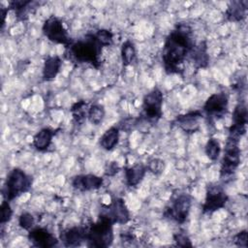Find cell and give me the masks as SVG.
Masks as SVG:
<instances>
[{
	"label": "cell",
	"mask_w": 248,
	"mask_h": 248,
	"mask_svg": "<svg viewBox=\"0 0 248 248\" xmlns=\"http://www.w3.org/2000/svg\"><path fill=\"white\" fill-rule=\"evenodd\" d=\"M87 104L85 101L80 100L75 103L71 108V113L76 124L81 125L87 118Z\"/></svg>",
	"instance_id": "obj_24"
},
{
	"label": "cell",
	"mask_w": 248,
	"mask_h": 248,
	"mask_svg": "<svg viewBox=\"0 0 248 248\" xmlns=\"http://www.w3.org/2000/svg\"><path fill=\"white\" fill-rule=\"evenodd\" d=\"M189 57L197 68H205L209 62L207 46L205 42H201L197 46L194 45L189 53Z\"/></svg>",
	"instance_id": "obj_17"
},
{
	"label": "cell",
	"mask_w": 248,
	"mask_h": 248,
	"mask_svg": "<svg viewBox=\"0 0 248 248\" xmlns=\"http://www.w3.org/2000/svg\"><path fill=\"white\" fill-rule=\"evenodd\" d=\"M9 9L8 8H4V7H1L0 8V16H1V28L4 27V24H5V19H6V15L8 13Z\"/></svg>",
	"instance_id": "obj_35"
},
{
	"label": "cell",
	"mask_w": 248,
	"mask_h": 248,
	"mask_svg": "<svg viewBox=\"0 0 248 248\" xmlns=\"http://www.w3.org/2000/svg\"><path fill=\"white\" fill-rule=\"evenodd\" d=\"M248 9L247 1H232L229 4L226 16L231 21H240L246 17V13Z\"/></svg>",
	"instance_id": "obj_18"
},
{
	"label": "cell",
	"mask_w": 248,
	"mask_h": 248,
	"mask_svg": "<svg viewBox=\"0 0 248 248\" xmlns=\"http://www.w3.org/2000/svg\"><path fill=\"white\" fill-rule=\"evenodd\" d=\"M233 242L239 247H247V231H241L233 237Z\"/></svg>",
	"instance_id": "obj_33"
},
{
	"label": "cell",
	"mask_w": 248,
	"mask_h": 248,
	"mask_svg": "<svg viewBox=\"0 0 248 248\" xmlns=\"http://www.w3.org/2000/svg\"><path fill=\"white\" fill-rule=\"evenodd\" d=\"M228 96L223 93H214L207 98L203 105V111L211 117L220 118L226 114L228 109Z\"/></svg>",
	"instance_id": "obj_10"
},
{
	"label": "cell",
	"mask_w": 248,
	"mask_h": 248,
	"mask_svg": "<svg viewBox=\"0 0 248 248\" xmlns=\"http://www.w3.org/2000/svg\"><path fill=\"white\" fill-rule=\"evenodd\" d=\"M247 108L244 103H239L234 108L232 113V124L229 130V137L240 140L246 133Z\"/></svg>",
	"instance_id": "obj_11"
},
{
	"label": "cell",
	"mask_w": 248,
	"mask_h": 248,
	"mask_svg": "<svg viewBox=\"0 0 248 248\" xmlns=\"http://www.w3.org/2000/svg\"><path fill=\"white\" fill-rule=\"evenodd\" d=\"M238 143L239 140L228 137L220 169V177L224 180L232 177L239 166L240 148Z\"/></svg>",
	"instance_id": "obj_5"
},
{
	"label": "cell",
	"mask_w": 248,
	"mask_h": 248,
	"mask_svg": "<svg viewBox=\"0 0 248 248\" xmlns=\"http://www.w3.org/2000/svg\"><path fill=\"white\" fill-rule=\"evenodd\" d=\"M94 35L102 46H109L113 43V34L108 29H100Z\"/></svg>",
	"instance_id": "obj_28"
},
{
	"label": "cell",
	"mask_w": 248,
	"mask_h": 248,
	"mask_svg": "<svg viewBox=\"0 0 248 248\" xmlns=\"http://www.w3.org/2000/svg\"><path fill=\"white\" fill-rule=\"evenodd\" d=\"M146 167H147V170L149 171H151L152 173L160 174L163 172V170L165 169V163L163 160H161L159 158H154L148 162Z\"/></svg>",
	"instance_id": "obj_31"
},
{
	"label": "cell",
	"mask_w": 248,
	"mask_h": 248,
	"mask_svg": "<svg viewBox=\"0 0 248 248\" xmlns=\"http://www.w3.org/2000/svg\"><path fill=\"white\" fill-rule=\"evenodd\" d=\"M104 179L95 174H78L72 179L73 188L80 192L97 190L102 187Z\"/></svg>",
	"instance_id": "obj_14"
},
{
	"label": "cell",
	"mask_w": 248,
	"mask_h": 248,
	"mask_svg": "<svg viewBox=\"0 0 248 248\" xmlns=\"http://www.w3.org/2000/svg\"><path fill=\"white\" fill-rule=\"evenodd\" d=\"M173 240L177 246L180 247H192L193 244L190 238L183 232H176L173 234Z\"/></svg>",
	"instance_id": "obj_32"
},
{
	"label": "cell",
	"mask_w": 248,
	"mask_h": 248,
	"mask_svg": "<svg viewBox=\"0 0 248 248\" xmlns=\"http://www.w3.org/2000/svg\"><path fill=\"white\" fill-rule=\"evenodd\" d=\"M221 147L219 141L214 139L210 138L208 139L206 144H205V154L211 161H216L220 155Z\"/></svg>",
	"instance_id": "obj_27"
},
{
	"label": "cell",
	"mask_w": 248,
	"mask_h": 248,
	"mask_svg": "<svg viewBox=\"0 0 248 248\" xmlns=\"http://www.w3.org/2000/svg\"><path fill=\"white\" fill-rule=\"evenodd\" d=\"M147 167L142 164H137L133 167L125 168L126 184L129 187H136L144 177Z\"/></svg>",
	"instance_id": "obj_19"
},
{
	"label": "cell",
	"mask_w": 248,
	"mask_h": 248,
	"mask_svg": "<svg viewBox=\"0 0 248 248\" xmlns=\"http://www.w3.org/2000/svg\"><path fill=\"white\" fill-rule=\"evenodd\" d=\"M32 185V177L20 169L12 170L6 179L2 191L4 200L14 201L23 193H26Z\"/></svg>",
	"instance_id": "obj_4"
},
{
	"label": "cell",
	"mask_w": 248,
	"mask_h": 248,
	"mask_svg": "<svg viewBox=\"0 0 248 248\" xmlns=\"http://www.w3.org/2000/svg\"><path fill=\"white\" fill-rule=\"evenodd\" d=\"M34 4L36 3L31 0H15L9 2L8 9L15 11L17 19L24 20L28 17V14L32 10L30 7H32Z\"/></svg>",
	"instance_id": "obj_22"
},
{
	"label": "cell",
	"mask_w": 248,
	"mask_h": 248,
	"mask_svg": "<svg viewBox=\"0 0 248 248\" xmlns=\"http://www.w3.org/2000/svg\"><path fill=\"white\" fill-rule=\"evenodd\" d=\"M28 239L35 247L51 248L58 244V239L48 230L41 227L32 228L28 232Z\"/></svg>",
	"instance_id": "obj_12"
},
{
	"label": "cell",
	"mask_w": 248,
	"mask_h": 248,
	"mask_svg": "<svg viewBox=\"0 0 248 248\" xmlns=\"http://www.w3.org/2000/svg\"><path fill=\"white\" fill-rule=\"evenodd\" d=\"M43 33L51 42L55 44L64 45L65 47L70 46L74 41L68 34L67 29L60 18L51 16L46 18L43 24Z\"/></svg>",
	"instance_id": "obj_7"
},
{
	"label": "cell",
	"mask_w": 248,
	"mask_h": 248,
	"mask_svg": "<svg viewBox=\"0 0 248 248\" xmlns=\"http://www.w3.org/2000/svg\"><path fill=\"white\" fill-rule=\"evenodd\" d=\"M118 140H119V128L113 126L108 129L100 138V145L103 149L107 151H110L117 145Z\"/></svg>",
	"instance_id": "obj_23"
},
{
	"label": "cell",
	"mask_w": 248,
	"mask_h": 248,
	"mask_svg": "<svg viewBox=\"0 0 248 248\" xmlns=\"http://www.w3.org/2000/svg\"><path fill=\"white\" fill-rule=\"evenodd\" d=\"M164 96L162 91L155 87L142 100V116L149 123H156L162 116Z\"/></svg>",
	"instance_id": "obj_6"
},
{
	"label": "cell",
	"mask_w": 248,
	"mask_h": 248,
	"mask_svg": "<svg viewBox=\"0 0 248 248\" xmlns=\"http://www.w3.org/2000/svg\"><path fill=\"white\" fill-rule=\"evenodd\" d=\"M13 216V210L11 208V205L7 200H3L1 203V218L0 223L1 225H4L8 223Z\"/></svg>",
	"instance_id": "obj_30"
},
{
	"label": "cell",
	"mask_w": 248,
	"mask_h": 248,
	"mask_svg": "<svg viewBox=\"0 0 248 248\" xmlns=\"http://www.w3.org/2000/svg\"><path fill=\"white\" fill-rule=\"evenodd\" d=\"M35 220L32 214L28 213V212H23L19 215L18 218V225L20 226V228H22L23 230L26 231H30L33 226H34Z\"/></svg>",
	"instance_id": "obj_29"
},
{
	"label": "cell",
	"mask_w": 248,
	"mask_h": 248,
	"mask_svg": "<svg viewBox=\"0 0 248 248\" xmlns=\"http://www.w3.org/2000/svg\"><path fill=\"white\" fill-rule=\"evenodd\" d=\"M136 58V47L131 41H126L121 46V60L124 66L131 65Z\"/></svg>",
	"instance_id": "obj_25"
},
{
	"label": "cell",
	"mask_w": 248,
	"mask_h": 248,
	"mask_svg": "<svg viewBox=\"0 0 248 248\" xmlns=\"http://www.w3.org/2000/svg\"><path fill=\"white\" fill-rule=\"evenodd\" d=\"M202 113L200 110H194L181 114L176 117L174 123L185 133H196L201 127V120L202 119Z\"/></svg>",
	"instance_id": "obj_13"
},
{
	"label": "cell",
	"mask_w": 248,
	"mask_h": 248,
	"mask_svg": "<svg viewBox=\"0 0 248 248\" xmlns=\"http://www.w3.org/2000/svg\"><path fill=\"white\" fill-rule=\"evenodd\" d=\"M60 240L66 247L80 245L86 240V227H72L64 230L60 233Z\"/></svg>",
	"instance_id": "obj_16"
},
{
	"label": "cell",
	"mask_w": 248,
	"mask_h": 248,
	"mask_svg": "<svg viewBox=\"0 0 248 248\" xmlns=\"http://www.w3.org/2000/svg\"><path fill=\"white\" fill-rule=\"evenodd\" d=\"M105 212L111 218L114 224H126L130 220V212L124 201L120 198L113 199Z\"/></svg>",
	"instance_id": "obj_15"
},
{
	"label": "cell",
	"mask_w": 248,
	"mask_h": 248,
	"mask_svg": "<svg viewBox=\"0 0 248 248\" xmlns=\"http://www.w3.org/2000/svg\"><path fill=\"white\" fill-rule=\"evenodd\" d=\"M55 132L50 128H44L33 138V146L38 151H46L51 144Z\"/></svg>",
	"instance_id": "obj_20"
},
{
	"label": "cell",
	"mask_w": 248,
	"mask_h": 248,
	"mask_svg": "<svg viewBox=\"0 0 248 248\" xmlns=\"http://www.w3.org/2000/svg\"><path fill=\"white\" fill-rule=\"evenodd\" d=\"M192 28L187 23H178L166 38L162 61L168 74H180L182 64L194 46Z\"/></svg>",
	"instance_id": "obj_1"
},
{
	"label": "cell",
	"mask_w": 248,
	"mask_h": 248,
	"mask_svg": "<svg viewBox=\"0 0 248 248\" xmlns=\"http://www.w3.org/2000/svg\"><path fill=\"white\" fill-rule=\"evenodd\" d=\"M102 48L103 46L96 40L94 34H86L83 39L73 42L66 46L65 55L69 60L90 64L98 69L101 65Z\"/></svg>",
	"instance_id": "obj_2"
},
{
	"label": "cell",
	"mask_w": 248,
	"mask_h": 248,
	"mask_svg": "<svg viewBox=\"0 0 248 248\" xmlns=\"http://www.w3.org/2000/svg\"><path fill=\"white\" fill-rule=\"evenodd\" d=\"M192 198L188 194H180L165 209L164 216L178 224H183L190 212Z\"/></svg>",
	"instance_id": "obj_8"
},
{
	"label": "cell",
	"mask_w": 248,
	"mask_h": 248,
	"mask_svg": "<svg viewBox=\"0 0 248 248\" xmlns=\"http://www.w3.org/2000/svg\"><path fill=\"white\" fill-rule=\"evenodd\" d=\"M228 202V196L219 185H209L206 190L205 201L202 204L203 213H212L223 208Z\"/></svg>",
	"instance_id": "obj_9"
},
{
	"label": "cell",
	"mask_w": 248,
	"mask_h": 248,
	"mask_svg": "<svg viewBox=\"0 0 248 248\" xmlns=\"http://www.w3.org/2000/svg\"><path fill=\"white\" fill-rule=\"evenodd\" d=\"M118 170H119L118 165H117L115 162H112V163H110V164L108 166V168L106 169V175H108V176H112V175H114L115 173H117Z\"/></svg>",
	"instance_id": "obj_34"
},
{
	"label": "cell",
	"mask_w": 248,
	"mask_h": 248,
	"mask_svg": "<svg viewBox=\"0 0 248 248\" xmlns=\"http://www.w3.org/2000/svg\"><path fill=\"white\" fill-rule=\"evenodd\" d=\"M61 59L59 56H49L45 60L43 67V79L44 80H52L56 78L60 71Z\"/></svg>",
	"instance_id": "obj_21"
},
{
	"label": "cell",
	"mask_w": 248,
	"mask_h": 248,
	"mask_svg": "<svg viewBox=\"0 0 248 248\" xmlns=\"http://www.w3.org/2000/svg\"><path fill=\"white\" fill-rule=\"evenodd\" d=\"M104 117H105V108L103 106L99 104H94L88 108L87 118L92 124L99 125L103 121Z\"/></svg>",
	"instance_id": "obj_26"
},
{
	"label": "cell",
	"mask_w": 248,
	"mask_h": 248,
	"mask_svg": "<svg viewBox=\"0 0 248 248\" xmlns=\"http://www.w3.org/2000/svg\"><path fill=\"white\" fill-rule=\"evenodd\" d=\"M113 224L111 218L106 212H102L95 223L86 227L87 245L98 248L109 246L113 240Z\"/></svg>",
	"instance_id": "obj_3"
}]
</instances>
